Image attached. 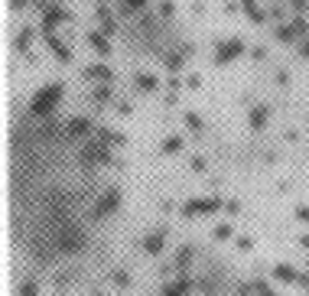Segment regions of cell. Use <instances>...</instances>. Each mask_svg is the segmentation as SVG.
<instances>
[{"label": "cell", "instance_id": "cell-20", "mask_svg": "<svg viewBox=\"0 0 309 296\" xmlns=\"http://www.w3.org/2000/svg\"><path fill=\"white\" fill-rule=\"evenodd\" d=\"M108 98H111V88H108V85H98V88H94V101H108Z\"/></svg>", "mask_w": 309, "mask_h": 296}, {"label": "cell", "instance_id": "cell-14", "mask_svg": "<svg viewBox=\"0 0 309 296\" xmlns=\"http://www.w3.org/2000/svg\"><path fill=\"white\" fill-rule=\"evenodd\" d=\"M137 88H140V91H153L156 78H153V75H137Z\"/></svg>", "mask_w": 309, "mask_h": 296}, {"label": "cell", "instance_id": "cell-21", "mask_svg": "<svg viewBox=\"0 0 309 296\" xmlns=\"http://www.w3.org/2000/svg\"><path fill=\"white\" fill-rule=\"evenodd\" d=\"M185 124H189L192 130H202V118H198V114H192V111L185 114Z\"/></svg>", "mask_w": 309, "mask_h": 296}, {"label": "cell", "instance_id": "cell-16", "mask_svg": "<svg viewBox=\"0 0 309 296\" xmlns=\"http://www.w3.org/2000/svg\"><path fill=\"white\" fill-rule=\"evenodd\" d=\"M88 43H91L98 52H108V43H105V36H101V33H91V36H88Z\"/></svg>", "mask_w": 309, "mask_h": 296}, {"label": "cell", "instance_id": "cell-11", "mask_svg": "<svg viewBox=\"0 0 309 296\" xmlns=\"http://www.w3.org/2000/svg\"><path fill=\"white\" fill-rule=\"evenodd\" d=\"M182 150V137H166V140H163V153H179Z\"/></svg>", "mask_w": 309, "mask_h": 296}, {"label": "cell", "instance_id": "cell-35", "mask_svg": "<svg viewBox=\"0 0 309 296\" xmlns=\"http://www.w3.org/2000/svg\"><path fill=\"white\" fill-rule=\"evenodd\" d=\"M98 296H101V293H98Z\"/></svg>", "mask_w": 309, "mask_h": 296}, {"label": "cell", "instance_id": "cell-23", "mask_svg": "<svg viewBox=\"0 0 309 296\" xmlns=\"http://www.w3.org/2000/svg\"><path fill=\"white\" fill-rule=\"evenodd\" d=\"M296 286H303V290L309 293V270H303V273L296 277Z\"/></svg>", "mask_w": 309, "mask_h": 296}, {"label": "cell", "instance_id": "cell-30", "mask_svg": "<svg viewBox=\"0 0 309 296\" xmlns=\"http://www.w3.org/2000/svg\"><path fill=\"white\" fill-rule=\"evenodd\" d=\"M130 7H147V0H127Z\"/></svg>", "mask_w": 309, "mask_h": 296}, {"label": "cell", "instance_id": "cell-5", "mask_svg": "<svg viewBox=\"0 0 309 296\" xmlns=\"http://www.w3.org/2000/svg\"><path fill=\"white\" fill-rule=\"evenodd\" d=\"M163 244H166V228H160V231H153L150 238H143V251H147V254H160Z\"/></svg>", "mask_w": 309, "mask_h": 296}, {"label": "cell", "instance_id": "cell-32", "mask_svg": "<svg viewBox=\"0 0 309 296\" xmlns=\"http://www.w3.org/2000/svg\"><path fill=\"white\" fill-rule=\"evenodd\" d=\"M293 7H296V10H303V7H306V0H293Z\"/></svg>", "mask_w": 309, "mask_h": 296}, {"label": "cell", "instance_id": "cell-25", "mask_svg": "<svg viewBox=\"0 0 309 296\" xmlns=\"http://www.w3.org/2000/svg\"><path fill=\"white\" fill-rule=\"evenodd\" d=\"M192 173H205V160H202V156H195V160H192Z\"/></svg>", "mask_w": 309, "mask_h": 296}, {"label": "cell", "instance_id": "cell-33", "mask_svg": "<svg viewBox=\"0 0 309 296\" xmlns=\"http://www.w3.org/2000/svg\"><path fill=\"white\" fill-rule=\"evenodd\" d=\"M303 56H309V43H306V46H303Z\"/></svg>", "mask_w": 309, "mask_h": 296}, {"label": "cell", "instance_id": "cell-27", "mask_svg": "<svg viewBox=\"0 0 309 296\" xmlns=\"http://www.w3.org/2000/svg\"><path fill=\"white\" fill-rule=\"evenodd\" d=\"M296 218H303V222H309V209H306V205H299V209H296Z\"/></svg>", "mask_w": 309, "mask_h": 296}, {"label": "cell", "instance_id": "cell-13", "mask_svg": "<svg viewBox=\"0 0 309 296\" xmlns=\"http://www.w3.org/2000/svg\"><path fill=\"white\" fill-rule=\"evenodd\" d=\"M267 124V108H254L251 111V127H264Z\"/></svg>", "mask_w": 309, "mask_h": 296}, {"label": "cell", "instance_id": "cell-9", "mask_svg": "<svg viewBox=\"0 0 309 296\" xmlns=\"http://www.w3.org/2000/svg\"><path fill=\"white\" fill-rule=\"evenodd\" d=\"M273 277L280 280V283H296V277H299V270H293L290 264H277L273 267Z\"/></svg>", "mask_w": 309, "mask_h": 296}, {"label": "cell", "instance_id": "cell-8", "mask_svg": "<svg viewBox=\"0 0 309 296\" xmlns=\"http://www.w3.org/2000/svg\"><path fill=\"white\" fill-rule=\"evenodd\" d=\"M62 20H68V13L62 10V7H49V10H46V17H43V30L52 33V26L62 23Z\"/></svg>", "mask_w": 309, "mask_h": 296}, {"label": "cell", "instance_id": "cell-3", "mask_svg": "<svg viewBox=\"0 0 309 296\" xmlns=\"http://www.w3.org/2000/svg\"><path fill=\"white\" fill-rule=\"evenodd\" d=\"M118 202H121V192L118 189H111V192H105V199H101V202L98 205H94V215H108V212H114V209H118Z\"/></svg>", "mask_w": 309, "mask_h": 296}, {"label": "cell", "instance_id": "cell-7", "mask_svg": "<svg viewBox=\"0 0 309 296\" xmlns=\"http://www.w3.org/2000/svg\"><path fill=\"white\" fill-rule=\"evenodd\" d=\"M105 160H108V147L98 143V140H91L85 147V163H105Z\"/></svg>", "mask_w": 309, "mask_h": 296}, {"label": "cell", "instance_id": "cell-4", "mask_svg": "<svg viewBox=\"0 0 309 296\" xmlns=\"http://www.w3.org/2000/svg\"><path fill=\"white\" fill-rule=\"evenodd\" d=\"M192 290H195V280H189V277H179L176 283H169L166 290H163V296H189Z\"/></svg>", "mask_w": 309, "mask_h": 296}, {"label": "cell", "instance_id": "cell-31", "mask_svg": "<svg viewBox=\"0 0 309 296\" xmlns=\"http://www.w3.org/2000/svg\"><path fill=\"white\" fill-rule=\"evenodd\" d=\"M299 244H303L306 251H309V235H303V238H299Z\"/></svg>", "mask_w": 309, "mask_h": 296}, {"label": "cell", "instance_id": "cell-28", "mask_svg": "<svg viewBox=\"0 0 309 296\" xmlns=\"http://www.w3.org/2000/svg\"><path fill=\"white\" fill-rule=\"evenodd\" d=\"M225 209H228V212H231V215H235V212H238V209H241V205H238V202H235V199H228V202H225Z\"/></svg>", "mask_w": 309, "mask_h": 296}, {"label": "cell", "instance_id": "cell-6", "mask_svg": "<svg viewBox=\"0 0 309 296\" xmlns=\"http://www.w3.org/2000/svg\"><path fill=\"white\" fill-rule=\"evenodd\" d=\"M241 49H244V43H241V39H231L228 46H222V49H218L215 62H218V65H225V62H231V59H235V56H238V52H241Z\"/></svg>", "mask_w": 309, "mask_h": 296}, {"label": "cell", "instance_id": "cell-15", "mask_svg": "<svg viewBox=\"0 0 309 296\" xmlns=\"http://www.w3.org/2000/svg\"><path fill=\"white\" fill-rule=\"evenodd\" d=\"M235 231H231V225L225 222V225H215V241H228Z\"/></svg>", "mask_w": 309, "mask_h": 296}, {"label": "cell", "instance_id": "cell-29", "mask_svg": "<svg viewBox=\"0 0 309 296\" xmlns=\"http://www.w3.org/2000/svg\"><path fill=\"white\" fill-rule=\"evenodd\" d=\"M198 81H202L198 75H189V78H185V85H189V88H198Z\"/></svg>", "mask_w": 309, "mask_h": 296}, {"label": "cell", "instance_id": "cell-10", "mask_svg": "<svg viewBox=\"0 0 309 296\" xmlns=\"http://www.w3.org/2000/svg\"><path fill=\"white\" fill-rule=\"evenodd\" d=\"M88 130H91V121L88 118H75L72 124H68V134L72 137H81V134H88Z\"/></svg>", "mask_w": 309, "mask_h": 296}, {"label": "cell", "instance_id": "cell-24", "mask_svg": "<svg viewBox=\"0 0 309 296\" xmlns=\"http://www.w3.org/2000/svg\"><path fill=\"white\" fill-rule=\"evenodd\" d=\"M160 10H163V17H173V10H176V7H173V0H163V4H160Z\"/></svg>", "mask_w": 309, "mask_h": 296}, {"label": "cell", "instance_id": "cell-26", "mask_svg": "<svg viewBox=\"0 0 309 296\" xmlns=\"http://www.w3.org/2000/svg\"><path fill=\"white\" fill-rule=\"evenodd\" d=\"M251 247H254L251 238H238V251H251Z\"/></svg>", "mask_w": 309, "mask_h": 296}, {"label": "cell", "instance_id": "cell-1", "mask_svg": "<svg viewBox=\"0 0 309 296\" xmlns=\"http://www.w3.org/2000/svg\"><path fill=\"white\" fill-rule=\"evenodd\" d=\"M59 94H62V88L59 85H49V88H43V91L33 98V105H30V111L36 114V118H49V111H52V105L59 101Z\"/></svg>", "mask_w": 309, "mask_h": 296}, {"label": "cell", "instance_id": "cell-17", "mask_svg": "<svg viewBox=\"0 0 309 296\" xmlns=\"http://www.w3.org/2000/svg\"><path fill=\"white\" fill-rule=\"evenodd\" d=\"M189 260H192V247H189V244H185V247H182V251H179V254H176V267H185V264H189Z\"/></svg>", "mask_w": 309, "mask_h": 296}, {"label": "cell", "instance_id": "cell-18", "mask_svg": "<svg viewBox=\"0 0 309 296\" xmlns=\"http://www.w3.org/2000/svg\"><path fill=\"white\" fill-rule=\"evenodd\" d=\"M114 286H130V273L127 270H114Z\"/></svg>", "mask_w": 309, "mask_h": 296}, {"label": "cell", "instance_id": "cell-2", "mask_svg": "<svg viewBox=\"0 0 309 296\" xmlns=\"http://www.w3.org/2000/svg\"><path fill=\"white\" fill-rule=\"evenodd\" d=\"M225 205V199H218V195H212V199H189V202L182 205V212L185 215H209V212H218Z\"/></svg>", "mask_w": 309, "mask_h": 296}, {"label": "cell", "instance_id": "cell-34", "mask_svg": "<svg viewBox=\"0 0 309 296\" xmlns=\"http://www.w3.org/2000/svg\"><path fill=\"white\" fill-rule=\"evenodd\" d=\"M264 296H273V293H270V290H267V293H264Z\"/></svg>", "mask_w": 309, "mask_h": 296}, {"label": "cell", "instance_id": "cell-19", "mask_svg": "<svg viewBox=\"0 0 309 296\" xmlns=\"http://www.w3.org/2000/svg\"><path fill=\"white\" fill-rule=\"evenodd\" d=\"M30 36H33V30H20V36H17V49H26V46H30Z\"/></svg>", "mask_w": 309, "mask_h": 296}, {"label": "cell", "instance_id": "cell-12", "mask_svg": "<svg viewBox=\"0 0 309 296\" xmlns=\"http://www.w3.org/2000/svg\"><path fill=\"white\" fill-rule=\"evenodd\" d=\"M85 75H88V78H101V81L111 78V72H108L105 65H91V68H85Z\"/></svg>", "mask_w": 309, "mask_h": 296}, {"label": "cell", "instance_id": "cell-22", "mask_svg": "<svg viewBox=\"0 0 309 296\" xmlns=\"http://www.w3.org/2000/svg\"><path fill=\"white\" fill-rule=\"evenodd\" d=\"M20 296H39V286L36 283H23L20 286Z\"/></svg>", "mask_w": 309, "mask_h": 296}]
</instances>
